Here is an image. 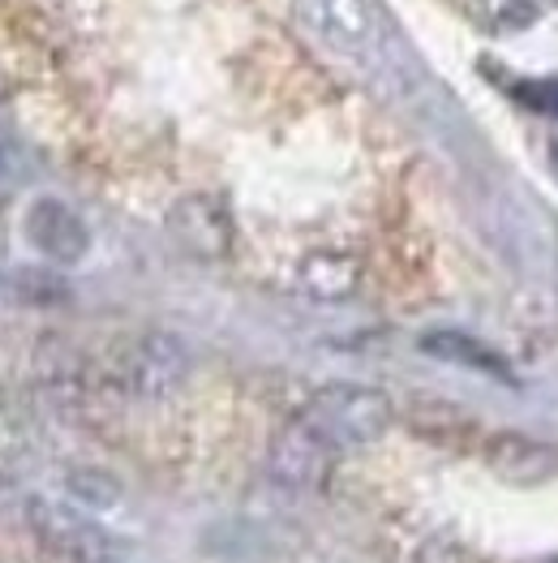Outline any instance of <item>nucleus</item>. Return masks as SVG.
Returning <instances> with one entry per match:
<instances>
[{
  "instance_id": "nucleus-1",
  "label": "nucleus",
  "mask_w": 558,
  "mask_h": 563,
  "mask_svg": "<svg viewBox=\"0 0 558 563\" xmlns=\"http://www.w3.org/2000/svg\"><path fill=\"white\" fill-rule=\"evenodd\" d=\"M301 418L335 448H361L391 430L395 405L387 391L366 387V383H326L305 400Z\"/></svg>"
},
{
  "instance_id": "nucleus-2",
  "label": "nucleus",
  "mask_w": 558,
  "mask_h": 563,
  "mask_svg": "<svg viewBox=\"0 0 558 563\" xmlns=\"http://www.w3.org/2000/svg\"><path fill=\"white\" fill-rule=\"evenodd\" d=\"M26 525L35 542L65 563H121L125 547L112 529H103L91 512L65 504V499H26Z\"/></svg>"
},
{
  "instance_id": "nucleus-3",
  "label": "nucleus",
  "mask_w": 558,
  "mask_h": 563,
  "mask_svg": "<svg viewBox=\"0 0 558 563\" xmlns=\"http://www.w3.org/2000/svg\"><path fill=\"white\" fill-rule=\"evenodd\" d=\"M168 233L198 263H224L233 254V211L220 194H186L168 211Z\"/></svg>"
},
{
  "instance_id": "nucleus-4",
  "label": "nucleus",
  "mask_w": 558,
  "mask_h": 563,
  "mask_svg": "<svg viewBox=\"0 0 558 563\" xmlns=\"http://www.w3.org/2000/svg\"><path fill=\"white\" fill-rule=\"evenodd\" d=\"M335 452L339 448L331 439H323L305 418H292L271 439L267 470L288 490H319L326 482V473H331V465H335Z\"/></svg>"
},
{
  "instance_id": "nucleus-5",
  "label": "nucleus",
  "mask_w": 558,
  "mask_h": 563,
  "mask_svg": "<svg viewBox=\"0 0 558 563\" xmlns=\"http://www.w3.org/2000/svg\"><path fill=\"white\" fill-rule=\"evenodd\" d=\"M121 375L130 383V391L142 400H164L172 396L189 375V349L172 331H146L142 340L130 344Z\"/></svg>"
},
{
  "instance_id": "nucleus-6",
  "label": "nucleus",
  "mask_w": 558,
  "mask_h": 563,
  "mask_svg": "<svg viewBox=\"0 0 558 563\" xmlns=\"http://www.w3.org/2000/svg\"><path fill=\"white\" fill-rule=\"evenodd\" d=\"M486 465L503 486L533 490V486H546L558 477V448L546 439L520 434V430H503V434L486 439Z\"/></svg>"
},
{
  "instance_id": "nucleus-7",
  "label": "nucleus",
  "mask_w": 558,
  "mask_h": 563,
  "mask_svg": "<svg viewBox=\"0 0 558 563\" xmlns=\"http://www.w3.org/2000/svg\"><path fill=\"white\" fill-rule=\"evenodd\" d=\"M26 241L44 254L47 263H60V267H74L87 258L91 250V229L82 224V216L60 202V198H35L26 207Z\"/></svg>"
},
{
  "instance_id": "nucleus-8",
  "label": "nucleus",
  "mask_w": 558,
  "mask_h": 563,
  "mask_svg": "<svg viewBox=\"0 0 558 563\" xmlns=\"http://www.w3.org/2000/svg\"><path fill=\"white\" fill-rule=\"evenodd\" d=\"M421 353H429V357H438V362H451V366H468V371H477V375L515 383L507 357L494 353L486 340H477V335H468V331H456V328L425 331V335H421Z\"/></svg>"
},
{
  "instance_id": "nucleus-9",
  "label": "nucleus",
  "mask_w": 558,
  "mask_h": 563,
  "mask_svg": "<svg viewBox=\"0 0 558 563\" xmlns=\"http://www.w3.org/2000/svg\"><path fill=\"white\" fill-rule=\"evenodd\" d=\"M361 284V263L353 254H339V250H319L301 263V288L314 297V301H344L353 297Z\"/></svg>"
},
{
  "instance_id": "nucleus-10",
  "label": "nucleus",
  "mask_w": 558,
  "mask_h": 563,
  "mask_svg": "<svg viewBox=\"0 0 558 563\" xmlns=\"http://www.w3.org/2000/svg\"><path fill=\"white\" fill-rule=\"evenodd\" d=\"M409 426L429 443H460L477 430V422L447 400H413L409 405Z\"/></svg>"
},
{
  "instance_id": "nucleus-11",
  "label": "nucleus",
  "mask_w": 558,
  "mask_h": 563,
  "mask_svg": "<svg viewBox=\"0 0 558 563\" xmlns=\"http://www.w3.org/2000/svg\"><path fill=\"white\" fill-rule=\"evenodd\" d=\"M65 490H69V504L74 508H91V512H108L121 504V482L103 470H74L65 477Z\"/></svg>"
},
{
  "instance_id": "nucleus-12",
  "label": "nucleus",
  "mask_w": 558,
  "mask_h": 563,
  "mask_svg": "<svg viewBox=\"0 0 558 563\" xmlns=\"http://www.w3.org/2000/svg\"><path fill=\"white\" fill-rule=\"evenodd\" d=\"M520 99L542 112H558V82H528V87H520Z\"/></svg>"
},
{
  "instance_id": "nucleus-13",
  "label": "nucleus",
  "mask_w": 558,
  "mask_h": 563,
  "mask_svg": "<svg viewBox=\"0 0 558 563\" xmlns=\"http://www.w3.org/2000/svg\"><path fill=\"white\" fill-rule=\"evenodd\" d=\"M0 173H4V146H0Z\"/></svg>"
},
{
  "instance_id": "nucleus-14",
  "label": "nucleus",
  "mask_w": 558,
  "mask_h": 563,
  "mask_svg": "<svg viewBox=\"0 0 558 563\" xmlns=\"http://www.w3.org/2000/svg\"><path fill=\"white\" fill-rule=\"evenodd\" d=\"M0 486H4V473H0Z\"/></svg>"
}]
</instances>
